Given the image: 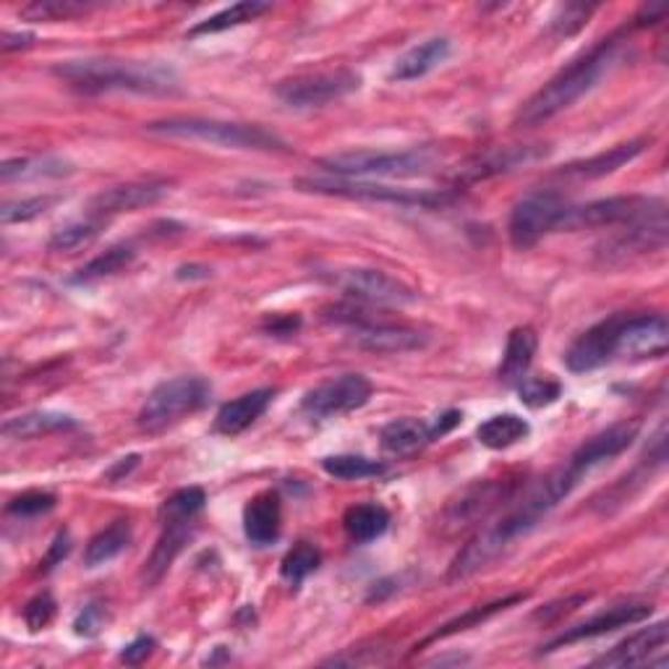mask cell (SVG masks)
<instances>
[{
  "mask_svg": "<svg viewBox=\"0 0 669 669\" xmlns=\"http://www.w3.org/2000/svg\"><path fill=\"white\" fill-rule=\"evenodd\" d=\"M53 507H55V494L40 490L24 492L9 502V513L19 515V518H32V515H42L53 511Z\"/></svg>",
  "mask_w": 669,
  "mask_h": 669,
  "instance_id": "42",
  "label": "cell"
},
{
  "mask_svg": "<svg viewBox=\"0 0 669 669\" xmlns=\"http://www.w3.org/2000/svg\"><path fill=\"white\" fill-rule=\"evenodd\" d=\"M76 421L68 414L58 410H32V414L13 416L3 424V437L9 439H34L42 435H53V431L74 429Z\"/></svg>",
  "mask_w": 669,
  "mask_h": 669,
  "instance_id": "27",
  "label": "cell"
},
{
  "mask_svg": "<svg viewBox=\"0 0 669 669\" xmlns=\"http://www.w3.org/2000/svg\"><path fill=\"white\" fill-rule=\"evenodd\" d=\"M536 348H539V334L534 327H515L507 338L505 353H502L500 380L507 387H518L528 376V369L534 364Z\"/></svg>",
  "mask_w": 669,
  "mask_h": 669,
  "instance_id": "24",
  "label": "cell"
},
{
  "mask_svg": "<svg viewBox=\"0 0 669 669\" xmlns=\"http://www.w3.org/2000/svg\"><path fill=\"white\" fill-rule=\"evenodd\" d=\"M528 435H531V424L515 414H497L479 424L476 429L479 442L490 450H507L523 442Z\"/></svg>",
  "mask_w": 669,
  "mask_h": 669,
  "instance_id": "28",
  "label": "cell"
},
{
  "mask_svg": "<svg viewBox=\"0 0 669 669\" xmlns=\"http://www.w3.org/2000/svg\"><path fill=\"white\" fill-rule=\"evenodd\" d=\"M669 638V627L665 619L659 623L644 627V630L633 633L625 640H619L615 648L602 654L594 661V667H610V669H623V667H640V665H651L654 657L661 654L667 648Z\"/></svg>",
  "mask_w": 669,
  "mask_h": 669,
  "instance_id": "16",
  "label": "cell"
},
{
  "mask_svg": "<svg viewBox=\"0 0 669 669\" xmlns=\"http://www.w3.org/2000/svg\"><path fill=\"white\" fill-rule=\"evenodd\" d=\"M68 549H72V539H68V534L63 531V534H58V539H55L53 549H51V555H47V560H45V570L55 568V562H58L61 557H66V555H68Z\"/></svg>",
  "mask_w": 669,
  "mask_h": 669,
  "instance_id": "50",
  "label": "cell"
},
{
  "mask_svg": "<svg viewBox=\"0 0 669 669\" xmlns=\"http://www.w3.org/2000/svg\"><path fill=\"white\" fill-rule=\"evenodd\" d=\"M570 201H564L557 191H534L523 197L513 207L507 233L515 249H531L547 233L560 230V220Z\"/></svg>",
  "mask_w": 669,
  "mask_h": 669,
  "instance_id": "9",
  "label": "cell"
},
{
  "mask_svg": "<svg viewBox=\"0 0 669 669\" xmlns=\"http://www.w3.org/2000/svg\"><path fill=\"white\" fill-rule=\"evenodd\" d=\"M32 42H34V34H30V32H6L0 47H3V53H11V51H19V47H30Z\"/></svg>",
  "mask_w": 669,
  "mask_h": 669,
  "instance_id": "49",
  "label": "cell"
},
{
  "mask_svg": "<svg viewBox=\"0 0 669 669\" xmlns=\"http://www.w3.org/2000/svg\"><path fill=\"white\" fill-rule=\"evenodd\" d=\"M536 157H541V150H534V146H507V150L490 152V155L476 157L473 163L460 167L456 180L458 184H469V180L500 176V173L515 171V167L531 163Z\"/></svg>",
  "mask_w": 669,
  "mask_h": 669,
  "instance_id": "25",
  "label": "cell"
},
{
  "mask_svg": "<svg viewBox=\"0 0 669 669\" xmlns=\"http://www.w3.org/2000/svg\"><path fill=\"white\" fill-rule=\"evenodd\" d=\"M296 186L301 188V191L325 194V197L385 201V205L424 207V209L445 207L456 199V194L445 191V188H439V191H431V188H397V186L372 184V180H355V178H298Z\"/></svg>",
  "mask_w": 669,
  "mask_h": 669,
  "instance_id": "5",
  "label": "cell"
},
{
  "mask_svg": "<svg viewBox=\"0 0 669 669\" xmlns=\"http://www.w3.org/2000/svg\"><path fill=\"white\" fill-rule=\"evenodd\" d=\"M330 283L338 290H343L348 298H355L361 304L374 306H406L416 301L414 288L401 283L397 277L387 275L382 270L369 267H348L330 275Z\"/></svg>",
  "mask_w": 669,
  "mask_h": 669,
  "instance_id": "10",
  "label": "cell"
},
{
  "mask_svg": "<svg viewBox=\"0 0 669 669\" xmlns=\"http://www.w3.org/2000/svg\"><path fill=\"white\" fill-rule=\"evenodd\" d=\"M55 205V197H32V199H19V201H6L0 209V220L3 226H13V222H30L40 215H45L47 209Z\"/></svg>",
  "mask_w": 669,
  "mask_h": 669,
  "instance_id": "41",
  "label": "cell"
},
{
  "mask_svg": "<svg viewBox=\"0 0 669 669\" xmlns=\"http://www.w3.org/2000/svg\"><path fill=\"white\" fill-rule=\"evenodd\" d=\"M619 58H623V42L617 37L599 42L594 51L585 53L575 63H570L552 81L544 84L531 100L523 102L518 116H515V125L531 129V125H539L549 121V118L560 116L562 110H568L570 105H575L581 97L589 95L617 66Z\"/></svg>",
  "mask_w": 669,
  "mask_h": 669,
  "instance_id": "1",
  "label": "cell"
},
{
  "mask_svg": "<svg viewBox=\"0 0 669 669\" xmlns=\"http://www.w3.org/2000/svg\"><path fill=\"white\" fill-rule=\"evenodd\" d=\"M346 531L353 541L366 544L380 539L390 528V513L376 502H364V505L348 507L346 513Z\"/></svg>",
  "mask_w": 669,
  "mask_h": 669,
  "instance_id": "29",
  "label": "cell"
},
{
  "mask_svg": "<svg viewBox=\"0 0 669 669\" xmlns=\"http://www.w3.org/2000/svg\"><path fill=\"white\" fill-rule=\"evenodd\" d=\"M136 463H139V456H129V458H125V463H118V469L110 471V479H118L121 473H129Z\"/></svg>",
  "mask_w": 669,
  "mask_h": 669,
  "instance_id": "51",
  "label": "cell"
},
{
  "mask_svg": "<svg viewBox=\"0 0 669 669\" xmlns=\"http://www.w3.org/2000/svg\"><path fill=\"white\" fill-rule=\"evenodd\" d=\"M209 393H212V387L201 376L167 380L152 390L150 397L144 401L142 410H139V427L150 431V435H157V431L173 427V424L184 421L186 416L205 408Z\"/></svg>",
  "mask_w": 669,
  "mask_h": 669,
  "instance_id": "6",
  "label": "cell"
},
{
  "mask_svg": "<svg viewBox=\"0 0 669 669\" xmlns=\"http://www.w3.org/2000/svg\"><path fill=\"white\" fill-rule=\"evenodd\" d=\"M646 150V142L644 139H636V142H625V144H617L612 146V150L606 152H599V155L594 157H585L581 160V163H570L564 165L557 176L562 178H578V180H591V178H604L610 176V173L619 171V167L633 163L640 152Z\"/></svg>",
  "mask_w": 669,
  "mask_h": 669,
  "instance_id": "22",
  "label": "cell"
},
{
  "mask_svg": "<svg viewBox=\"0 0 669 669\" xmlns=\"http://www.w3.org/2000/svg\"><path fill=\"white\" fill-rule=\"evenodd\" d=\"M131 541V526L125 520H116L113 526L102 528L89 539L87 549H84V564L87 568H100V564L116 560L118 555L129 547Z\"/></svg>",
  "mask_w": 669,
  "mask_h": 669,
  "instance_id": "31",
  "label": "cell"
},
{
  "mask_svg": "<svg viewBox=\"0 0 669 669\" xmlns=\"http://www.w3.org/2000/svg\"><path fill=\"white\" fill-rule=\"evenodd\" d=\"M669 348V327L661 314H636L627 317L619 330L617 355L623 359H661Z\"/></svg>",
  "mask_w": 669,
  "mask_h": 669,
  "instance_id": "13",
  "label": "cell"
},
{
  "mask_svg": "<svg viewBox=\"0 0 669 669\" xmlns=\"http://www.w3.org/2000/svg\"><path fill=\"white\" fill-rule=\"evenodd\" d=\"M317 165L334 173V178H416L435 165V155L429 150H353L319 157Z\"/></svg>",
  "mask_w": 669,
  "mask_h": 669,
  "instance_id": "4",
  "label": "cell"
},
{
  "mask_svg": "<svg viewBox=\"0 0 669 669\" xmlns=\"http://www.w3.org/2000/svg\"><path fill=\"white\" fill-rule=\"evenodd\" d=\"M594 11L596 6L591 3H560L552 17H549V30H552L557 37H570V34L581 32L583 26L589 24Z\"/></svg>",
  "mask_w": 669,
  "mask_h": 669,
  "instance_id": "38",
  "label": "cell"
},
{
  "mask_svg": "<svg viewBox=\"0 0 669 669\" xmlns=\"http://www.w3.org/2000/svg\"><path fill=\"white\" fill-rule=\"evenodd\" d=\"M625 314H615V317L604 319L594 327H589L581 338L564 353V366L573 374H585L594 372V369L610 364L612 359H617V343H619V330H623Z\"/></svg>",
  "mask_w": 669,
  "mask_h": 669,
  "instance_id": "12",
  "label": "cell"
},
{
  "mask_svg": "<svg viewBox=\"0 0 669 669\" xmlns=\"http://www.w3.org/2000/svg\"><path fill=\"white\" fill-rule=\"evenodd\" d=\"M134 256H136V251L131 246H125V243L123 246L108 249L105 254L95 256L89 264H84V267L79 270V275L74 277V283H97V281H102V277L116 275V272L129 267V264L134 262Z\"/></svg>",
  "mask_w": 669,
  "mask_h": 669,
  "instance_id": "33",
  "label": "cell"
},
{
  "mask_svg": "<svg viewBox=\"0 0 669 669\" xmlns=\"http://www.w3.org/2000/svg\"><path fill=\"white\" fill-rule=\"evenodd\" d=\"M585 602H589V594H578V596H570V599H564V602H555V604L544 606V610H541V612H536V615H534V619H541V623H549V619H557V617L568 615V612H573V610H578V606H581V604H585Z\"/></svg>",
  "mask_w": 669,
  "mask_h": 669,
  "instance_id": "46",
  "label": "cell"
},
{
  "mask_svg": "<svg viewBox=\"0 0 669 669\" xmlns=\"http://www.w3.org/2000/svg\"><path fill=\"white\" fill-rule=\"evenodd\" d=\"M648 615H651V604L627 602V604L610 606V610L599 612V615L583 619V623H578L573 627H568L562 636L549 640V644L544 646V651H557V648L578 644V640L599 638V636H606V633H612V630H619V627L638 625V623H644V619H648Z\"/></svg>",
  "mask_w": 669,
  "mask_h": 669,
  "instance_id": "14",
  "label": "cell"
},
{
  "mask_svg": "<svg viewBox=\"0 0 669 669\" xmlns=\"http://www.w3.org/2000/svg\"><path fill=\"white\" fill-rule=\"evenodd\" d=\"M283 511L281 497L275 492H262L249 502L243 511V534L256 547H267L281 536Z\"/></svg>",
  "mask_w": 669,
  "mask_h": 669,
  "instance_id": "21",
  "label": "cell"
},
{
  "mask_svg": "<svg viewBox=\"0 0 669 669\" xmlns=\"http://www.w3.org/2000/svg\"><path fill=\"white\" fill-rule=\"evenodd\" d=\"M460 418H463V414H460V410H448V414L437 416L435 421H431V437L442 439L445 435H450V431L456 429L458 424H460Z\"/></svg>",
  "mask_w": 669,
  "mask_h": 669,
  "instance_id": "47",
  "label": "cell"
},
{
  "mask_svg": "<svg viewBox=\"0 0 669 669\" xmlns=\"http://www.w3.org/2000/svg\"><path fill=\"white\" fill-rule=\"evenodd\" d=\"M53 617H55V602L51 594L34 596L24 610V619L26 625H30V630H42V627L53 623Z\"/></svg>",
  "mask_w": 669,
  "mask_h": 669,
  "instance_id": "43",
  "label": "cell"
},
{
  "mask_svg": "<svg viewBox=\"0 0 669 669\" xmlns=\"http://www.w3.org/2000/svg\"><path fill=\"white\" fill-rule=\"evenodd\" d=\"M523 596H507V599H502V602H494V604H486V606H476V610H471L469 615H463V617H458V619H452V623H448L442 627V630H437L435 636H429V640H437V638H448V636H452V633H460V630H469V627H473V625H479V623H484V619H490L492 615H497L500 610H507V606L511 604H515V602H520Z\"/></svg>",
  "mask_w": 669,
  "mask_h": 669,
  "instance_id": "40",
  "label": "cell"
},
{
  "mask_svg": "<svg viewBox=\"0 0 669 669\" xmlns=\"http://www.w3.org/2000/svg\"><path fill=\"white\" fill-rule=\"evenodd\" d=\"M152 134H163L171 139H188V142L228 146V150H285V142L272 131L254 123L215 121V118H165L146 125Z\"/></svg>",
  "mask_w": 669,
  "mask_h": 669,
  "instance_id": "3",
  "label": "cell"
},
{
  "mask_svg": "<svg viewBox=\"0 0 669 669\" xmlns=\"http://www.w3.org/2000/svg\"><path fill=\"white\" fill-rule=\"evenodd\" d=\"M157 640L152 636H139L131 640L129 646L123 648L121 654V661H125V665H142V661H146L152 657V651H155Z\"/></svg>",
  "mask_w": 669,
  "mask_h": 669,
  "instance_id": "45",
  "label": "cell"
},
{
  "mask_svg": "<svg viewBox=\"0 0 669 669\" xmlns=\"http://www.w3.org/2000/svg\"><path fill=\"white\" fill-rule=\"evenodd\" d=\"M272 397H275V390L262 387L226 403V406L218 410V416H215V431L226 437L241 435V431H246L251 424L270 408Z\"/></svg>",
  "mask_w": 669,
  "mask_h": 669,
  "instance_id": "20",
  "label": "cell"
},
{
  "mask_svg": "<svg viewBox=\"0 0 669 669\" xmlns=\"http://www.w3.org/2000/svg\"><path fill=\"white\" fill-rule=\"evenodd\" d=\"M435 442L431 437V424L418 421V418H395L382 429V448L393 456H410V452L421 450L424 445Z\"/></svg>",
  "mask_w": 669,
  "mask_h": 669,
  "instance_id": "26",
  "label": "cell"
},
{
  "mask_svg": "<svg viewBox=\"0 0 669 669\" xmlns=\"http://www.w3.org/2000/svg\"><path fill=\"white\" fill-rule=\"evenodd\" d=\"M92 9V3H81V0H34V3L21 9V17L30 21H66L84 17Z\"/></svg>",
  "mask_w": 669,
  "mask_h": 669,
  "instance_id": "37",
  "label": "cell"
},
{
  "mask_svg": "<svg viewBox=\"0 0 669 669\" xmlns=\"http://www.w3.org/2000/svg\"><path fill=\"white\" fill-rule=\"evenodd\" d=\"M267 11H270V3H260V0H243V3H233V6H228V9L215 13V17L199 21L197 26H191L188 37H201V34H218V32L233 30V26L256 21L262 13H267Z\"/></svg>",
  "mask_w": 669,
  "mask_h": 669,
  "instance_id": "30",
  "label": "cell"
},
{
  "mask_svg": "<svg viewBox=\"0 0 669 669\" xmlns=\"http://www.w3.org/2000/svg\"><path fill=\"white\" fill-rule=\"evenodd\" d=\"M163 515H165L163 534H160L155 552H152L150 562H146V575H150V581H157V578L171 568V562L176 560L180 549H184V544L188 541V536H191L194 518H197V515L176 513V511H163Z\"/></svg>",
  "mask_w": 669,
  "mask_h": 669,
  "instance_id": "19",
  "label": "cell"
},
{
  "mask_svg": "<svg viewBox=\"0 0 669 669\" xmlns=\"http://www.w3.org/2000/svg\"><path fill=\"white\" fill-rule=\"evenodd\" d=\"M369 397H372V382L364 374H340L309 390L301 408L314 418H330L364 408Z\"/></svg>",
  "mask_w": 669,
  "mask_h": 669,
  "instance_id": "11",
  "label": "cell"
},
{
  "mask_svg": "<svg viewBox=\"0 0 669 669\" xmlns=\"http://www.w3.org/2000/svg\"><path fill=\"white\" fill-rule=\"evenodd\" d=\"M102 625H105V610L100 604H89V606H84L81 615L76 617L74 630H76V636L92 638L102 630Z\"/></svg>",
  "mask_w": 669,
  "mask_h": 669,
  "instance_id": "44",
  "label": "cell"
},
{
  "mask_svg": "<svg viewBox=\"0 0 669 669\" xmlns=\"http://www.w3.org/2000/svg\"><path fill=\"white\" fill-rule=\"evenodd\" d=\"M319 562H322V552H319L314 544L301 541V544H296V547H293L290 552L283 557L281 573H283L285 581L298 585V583H304L306 578H309L314 570L319 568Z\"/></svg>",
  "mask_w": 669,
  "mask_h": 669,
  "instance_id": "36",
  "label": "cell"
},
{
  "mask_svg": "<svg viewBox=\"0 0 669 669\" xmlns=\"http://www.w3.org/2000/svg\"><path fill=\"white\" fill-rule=\"evenodd\" d=\"M667 17V6L665 3H648L640 6V11L636 13V26H651L659 24L661 19Z\"/></svg>",
  "mask_w": 669,
  "mask_h": 669,
  "instance_id": "48",
  "label": "cell"
},
{
  "mask_svg": "<svg viewBox=\"0 0 669 669\" xmlns=\"http://www.w3.org/2000/svg\"><path fill=\"white\" fill-rule=\"evenodd\" d=\"M171 191V186L165 180H142V184H123L113 186L108 191H100L97 197L89 201V218L105 220L116 218L123 212H136V209L157 205L165 194Z\"/></svg>",
  "mask_w": 669,
  "mask_h": 669,
  "instance_id": "15",
  "label": "cell"
},
{
  "mask_svg": "<svg viewBox=\"0 0 669 669\" xmlns=\"http://www.w3.org/2000/svg\"><path fill=\"white\" fill-rule=\"evenodd\" d=\"M654 218H665V201L630 194V197L596 199L589 205H568L560 220V230L636 226V222Z\"/></svg>",
  "mask_w": 669,
  "mask_h": 669,
  "instance_id": "7",
  "label": "cell"
},
{
  "mask_svg": "<svg viewBox=\"0 0 669 669\" xmlns=\"http://www.w3.org/2000/svg\"><path fill=\"white\" fill-rule=\"evenodd\" d=\"M74 173V167L66 160L58 157H21V160H6L0 167V178L6 184L11 180H30V178H61Z\"/></svg>",
  "mask_w": 669,
  "mask_h": 669,
  "instance_id": "32",
  "label": "cell"
},
{
  "mask_svg": "<svg viewBox=\"0 0 669 669\" xmlns=\"http://www.w3.org/2000/svg\"><path fill=\"white\" fill-rule=\"evenodd\" d=\"M351 340L359 348L372 353H408V351H421V348L429 343V334L408 325L376 322V319H369L366 325L353 327Z\"/></svg>",
  "mask_w": 669,
  "mask_h": 669,
  "instance_id": "17",
  "label": "cell"
},
{
  "mask_svg": "<svg viewBox=\"0 0 669 669\" xmlns=\"http://www.w3.org/2000/svg\"><path fill=\"white\" fill-rule=\"evenodd\" d=\"M520 403L528 408H544L552 406L557 397L562 395L560 382L549 380V376H526L518 385Z\"/></svg>",
  "mask_w": 669,
  "mask_h": 669,
  "instance_id": "39",
  "label": "cell"
},
{
  "mask_svg": "<svg viewBox=\"0 0 669 669\" xmlns=\"http://www.w3.org/2000/svg\"><path fill=\"white\" fill-rule=\"evenodd\" d=\"M640 424L638 421H619L612 424L610 429L599 431L596 437L585 439L573 452V458H570V465H573L575 471H581V476H589L591 471L599 469V465L606 463V460L623 456V452L630 448L633 439L638 437Z\"/></svg>",
  "mask_w": 669,
  "mask_h": 669,
  "instance_id": "18",
  "label": "cell"
},
{
  "mask_svg": "<svg viewBox=\"0 0 669 669\" xmlns=\"http://www.w3.org/2000/svg\"><path fill=\"white\" fill-rule=\"evenodd\" d=\"M100 228H102V220L97 218H84V220H74V222H66V226H61L58 230H53L51 235V246L53 251H76L81 246H89L97 235H100Z\"/></svg>",
  "mask_w": 669,
  "mask_h": 669,
  "instance_id": "35",
  "label": "cell"
},
{
  "mask_svg": "<svg viewBox=\"0 0 669 669\" xmlns=\"http://www.w3.org/2000/svg\"><path fill=\"white\" fill-rule=\"evenodd\" d=\"M322 469L334 479L359 481V479L382 476V473L387 471V465L366 456H332L322 460Z\"/></svg>",
  "mask_w": 669,
  "mask_h": 669,
  "instance_id": "34",
  "label": "cell"
},
{
  "mask_svg": "<svg viewBox=\"0 0 669 669\" xmlns=\"http://www.w3.org/2000/svg\"><path fill=\"white\" fill-rule=\"evenodd\" d=\"M361 76L351 68H332V72L301 74L293 79H283L275 87L277 100L288 108L309 110L325 108V105L343 100V97L359 92Z\"/></svg>",
  "mask_w": 669,
  "mask_h": 669,
  "instance_id": "8",
  "label": "cell"
},
{
  "mask_svg": "<svg viewBox=\"0 0 669 669\" xmlns=\"http://www.w3.org/2000/svg\"><path fill=\"white\" fill-rule=\"evenodd\" d=\"M450 55V40L448 37H431L421 45L410 47L408 53H403L395 61V66L390 68V81H414L435 72L439 63L448 61Z\"/></svg>",
  "mask_w": 669,
  "mask_h": 669,
  "instance_id": "23",
  "label": "cell"
},
{
  "mask_svg": "<svg viewBox=\"0 0 669 669\" xmlns=\"http://www.w3.org/2000/svg\"><path fill=\"white\" fill-rule=\"evenodd\" d=\"M53 74L81 95L136 92V95H176L178 76L160 63L87 58L66 61Z\"/></svg>",
  "mask_w": 669,
  "mask_h": 669,
  "instance_id": "2",
  "label": "cell"
}]
</instances>
